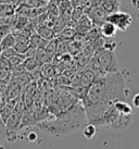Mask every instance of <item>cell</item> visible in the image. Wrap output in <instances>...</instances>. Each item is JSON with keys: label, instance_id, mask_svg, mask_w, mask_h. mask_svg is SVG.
I'll use <instances>...</instances> for the list:
<instances>
[{"label": "cell", "instance_id": "obj_23", "mask_svg": "<svg viewBox=\"0 0 139 149\" xmlns=\"http://www.w3.org/2000/svg\"><path fill=\"white\" fill-rule=\"evenodd\" d=\"M29 48V45H25V44H21V42H17L14 46V49L17 50V52L19 54H23L25 56V54L27 52V50Z\"/></svg>", "mask_w": 139, "mask_h": 149}, {"label": "cell", "instance_id": "obj_8", "mask_svg": "<svg viewBox=\"0 0 139 149\" xmlns=\"http://www.w3.org/2000/svg\"><path fill=\"white\" fill-rule=\"evenodd\" d=\"M22 93H23V87L15 83L10 82L7 88H6V91H4V100L8 101V100L20 99L22 97Z\"/></svg>", "mask_w": 139, "mask_h": 149}, {"label": "cell", "instance_id": "obj_19", "mask_svg": "<svg viewBox=\"0 0 139 149\" xmlns=\"http://www.w3.org/2000/svg\"><path fill=\"white\" fill-rule=\"evenodd\" d=\"M58 39L56 38V39H53V40H51V42H48V45L46 46L45 48V54L48 56V57H50L51 59H53V57L57 54V50H58Z\"/></svg>", "mask_w": 139, "mask_h": 149}, {"label": "cell", "instance_id": "obj_30", "mask_svg": "<svg viewBox=\"0 0 139 149\" xmlns=\"http://www.w3.org/2000/svg\"><path fill=\"white\" fill-rule=\"evenodd\" d=\"M131 2L137 10H139V0H131Z\"/></svg>", "mask_w": 139, "mask_h": 149}, {"label": "cell", "instance_id": "obj_27", "mask_svg": "<svg viewBox=\"0 0 139 149\" xmlns=\"http://www.w3.org/2000/svg\"><path fill=\"white\" fill-rule=\"evenodd\" d=\"M131 104H133V107L139 108V93H137V94H136V95L133 97Z\"/></svg>", "mask_w": 139, "mask_h": 149}, {"label": "cell", "instance_id": "obj_32", "mask_svg": "<svg viewBox=\"0 0 139 149\" xmlns=\"http://www.w3.org/2000/svg\"><path fill=\"white\" fill-rule=\"evenodd\" d=\"M60 1H61V0H52V2H54V3H57V4H59Z\"/></svg>", "mask_w": 139, "mask_h": 149}, {"label": "cell", "instance_id": "obj_35", "mask_svg": "<svg viewBox=\"0 0 139 149\" xmlns=\"http://www.w3.org/2000/svg\"><path fill=\"white\" fill-rule=\"evenodd\" d=\"M0 58H1V49H0Z\"/></svg>", "mask_w": 139, "mask_h": 149}, {"label": "cell", "instance_id": "obj_11", "mask_svg": "<svg viewBox=\"0 0 139 149\" xmlns=\"http://www.w3.org/2000/svg\"><path fill=\"white\" fill-rule=\"evenodd\" d=\"M58 73L57 66L53 65L52 63H46L40 66V75L42 79H53Z\"/></svg>", "mask_w": 139, "mask_h": 149}, {"label": "cell", "instance_id": "obj_16", "mask_svg": "<svg viewBox=\"0 0 139 149\" xmlns=\"http://www.w3.org/2000/svg\"><path fill=\"white\" fill-rule=\"evenodd\" d=\"M47 17H48V20H51V21H56L58 17H60V11H59V7L57 3H54L52 1L48 2Z\"/></svg>", "mask_w": 139, "mask_h": 149}, {"label": "cell", "instance_id": "obj_25", "mask_svg": "<svg viewBox=\"0 0 139 149\" xmlns=\"http://www.w3.org/2000/svg\"><path fill=\"white\" fill-rule=\"evenodd\" d=\"M15 54H17V52L14 48H9V49H6V50H2V51H1V56L7 59L11 58V57L15 56Z\"/></svg>", "mask_w": 139, "mask_h": 149}, {"label": "cell", "instance_id": "obj_13", "mask_svg": "<svg viewBox=\"0 0 139 149\" xmlns=\"http://www.w3.org/2000/svg\"><path fill=\"white\" fill-rule=\"evenodd\" d=\"M47 40H45L42 37H40L37 33H34L29 38V46L35 49H45L46 46L48 45Z\"/></svg>", "mask_w": 139, "mask_h": 149}, {"label": "cell", "instance_id": "obj_34", "mask_svg": "<svg viewBox=\"0 0 139 149\" xmlns=\"http://www.w3.org/2000/svg\"><path fill=\"white\" fill-rule=\"evenodd\" d=\"M0 149H7V148H4V147H0Z\"/></svg>", "mask_w": 139, "mask_h": 149}, {"label": "cell", "instance_id": "obj_5", "mask_svg": "<svg viewBox=\"0 0 139 149\" xmlns=\"http://www.w3.org/2000/svg\"><path fill=\"white\" fill-rule=\"evenodd\" d=\"M106 21L112 23V24L117 29V31L125 32V31L131 26V23H133V17L127 12L117 11V12H115V13L109 14Z\"/></svg>", "mask_w": 139, "mask_h": 149}, {"label": "cell", "instance_id": "obj_12", "mask_svg": "<svg viewBox=\"0 0 139 149\" xmlns=\"http://www.w3.org/2000/svg\"><path fill=\"white\" fill-rule=\"evenodd\" d=\"M36 33L38 34L40 37L44 38L45 40H47V42H51V40L57 38V34L53 32V29L47 27L45 25L38 27V29H36Z\"/></svg>", "mask_w": 139, "mask_h": 149}, {"label": "cell", "instance_id": "obj_6", "mask_svg": "<svg viewBox=\"0 0 139 149\" xmlns=\"http://www.w3.org/2000/svg\"><path fill=\"white\" fill-rule=\"evenodd\" d=\"M86 14L92 21L94 26H97V27H101L106 22L108 17H109V14L101 7H94V8L90 9Z\"/></svg>", "mask_w": 139, "mask_h": 149}, {"label": "cell", "instance_id": "obj_36", "mask_svg": "<svg viewBox=\"0 0 139 149\" xmlns=\"http://www.w3.org/2000/svg\"><path fill=\"white\" fill-rule=\"evenodd\" d=\"M1 40H2V39H1V38H0V45H1Z\"/></svg>", "mask_w": 139, "mask_h": 149}, {"label": "cell", "instance_id": "obj_18", "mask_svg": "<svg viewBox=\"0 0 139 149\" xmlns=\"http://www.w3.org/2000/svg\"><path fill=\"white\" fill-rule=\"evenodd\" d=\"M17 8L13 4H0V20L12 17L15 14Z\"/></svg>", "mask_w": 139, "mask_h": 149}, {"label": "cell", "instance_id": "obj_10", "mask_svg": "<svg viewBox=\"0 0 139 149\" xmlns=\"http://www.w3.org/2000/svg\"><path fill=\"white\" fill-rule=\"evenodd\" d=\"M100 32H101V36H102L104 39H111L113 38L117 33V29L115 27L114 25L110 23V22L106 21L104 24L100 27Z\"/></svg>", "mask_w": 139, "mask_h": 149}, {"label": "cell", "instance_id": "obj_3", "mask_svg": "<svg viewBox=\"0 0 139 149\" xmlns=\"http://www.w3.org/2000/svg\"><path fill=\"white\" fill-rule=\"evenodd\" d=\"M134 116H126L120 112L114 104L94 123L96 126H108L114 130H124L131 125Z\"/></svg>", "mask_w": 139, "mask_h": 149}, {"label": "cell", "instance_id": "obj_17", "mask_svg": "<svg viewBox=\"0 0 139 149\" xmlns=\"http://www.w3.org/2000/svg\"><path fill=\"white\" fill-rule=\"evenodd\" d=\"M17 44V39H15V35L13 33L8 34L4 38H2L1 40V45H0V49L1 51L9 48H14V46Z\"/></svg>", "mask_w": 139, "mask_h": 149}, {"label": "cell", "instance_id": "obj_21", "mask_svg": "<svg viewBox=\"0 0 139 149\" xmlns=\"http://www.w3.org/2000/svg\"><path fill=\"white\" fill-rule=\"evenodd\" d=\"M25 59H26V57L25 56H23V54H15V56H13V57H11V58H9V62H10V64H11V66L13 68H15V66L20 65V64H23L25 61Z\"/></svg>", "mask_w": 139, "mask_h": 149}, {"label": "cell", "instance_id": "obj_20", "mask_svg": "<svg viewBox=\"0 0 139 149\" xmlns=\"http://www.w3.org/2000/svg\"><path fill=\"white\" fill-rule=\"evenodd\" d=\"M96 134H97V127H96V125L91 124V123L86 124L84 126V128H83V135L86 137L87 139L94 138Z\"/></svg>", "mask_w": 139, "mask_h": 149}, {"label": "cell", "instance_id": "obj_4", "mask_svg": "<svg viewBox=\"0 0 139 149\" xmlns=\"http://www.w3.org/2000/svg\"><path fill=\"white\" fill-rule=\"evenodd\" d=\"M95 57H96L97 61H98L99 66H100L103 75L120 72L117 59L115 57L114 50L101 49L96 52Z\"/></svg>", "mask_w": 139, "mask_h": 149}, {"label": "cell", "instance_id": "obj_37", "mask_svg": "<svg viewBox=\"0 0 139 149\" xmlns=\"http://www.w3.org/2000/svg\"><path fill=\"white\" fill-rule=\"evenodd\" d=\"M70 1H71V0H70Z\"/></svg>", "mask_w": 139, "mask_h": 149}, {"label": "cell", "instance_id": "obj_29", "mask_svg": "<svg viewBox=\"0 0 139 149\" xmlns=\"http://www.w3.org/2000/svg\"><path fill=\"white\" fill-rule=\"evenodd\" d=\"M0 4H13L14 6V0H0Z\"/></svg>", "mask_w": 139, "mask_h": 149}, {"label": "cell", "instance_id": "obj_28", "mask_svg": "<svg viewBox=\"0 0 139 149\" xmlns=\"http://www.w3.org/2000/svg\"><path fill=\"white\" fill-rule=\"evenodd\" d=\"M27 138H28L29 141H37V134L35 132H31L27 135Z\"/></svg>", "mask_w": 139, "mask_h": 149}, {"label": "cell", "instance_id": "obj_14", "mask_svg": "<svg viewBox=\"0 0 139 149\" xmlns=\"http://www.w3.org/2000/svg\"><path fill=\"white\" fill-rule=\"evenodd\" d=\"M100 7L108 14H112V13L120 11V0H106V2H103Z\"/></svg>", "mask_w": 139, "mask_h": 149}, {"label": "cell", "instance_id": "obj_31", "mask_svg": "<svg viewBox=\"0 0 139 149\" xmlns=\"http://www.w3.org/2000/svg\"><path fill=\"white\" fill-rule=\"evenodd\" d=\"M4 101H6V100H4L3 96H0V108H1V106H2V104H3Z\"/></svg>", "mask_w": 139, "mask_h": 149}, {"label": "cell", "instance_id": "obj_26", "mask_svg": "<svg viewBox=\"0 0 139 149\" xmlns=\"http://www.w3.org/2000/svg\"><path fill=\"white\" fill-rule=\"evenodd\" d=\"M6 134H7V127H6V123L3 120L0 118V141H3L6 138Z\"/></svg>", "mask_w": 139, "mask_h": 149}, {"label": "cell", "instance_id": "obj_24", "mask_svg": "<svg viewBox=\"0 0 139 149\" xmlns=\"http://www.w3.org/2000/svg\"><path fill=\"white\" fill-rule=\"evenodd\" d=\"M0 70H4V71H12V66L9 62V59L4 58L1 56L0 58Z\"/></svg>", "mask_w": 139, "mask_h": 149}, {"label": "cell", "instance_id": "obj_15", "mask_svg": "<svg viewBox=\"0 0 139 149\" xmlns=\"http://www.w3.org/2000/svg\"><path fill=\"white\" fill-rule=\"evenodd\" d=\"M76 31L73 29V27H70V26H66L65 29L62 31L61 33L57 36V38L61 42H71L73 40L75 35H76Z\"/></svg>", "mask_w": 139, "mask_h": 149}, {"label": "cell", "instance_id": "obj_2", "mask_svg": "<svg viewBox=\"0 0 139 149\" xmlns=\"http://www.w3.org/2000/svg\"><path fill=\"white\" fill-rule=\"evenodd\" d=\"M87 122L85 108L82 101H77L65 111L39 122L37 126L54 136H63L81 127Z\"/></svg>", "mask_w": 139, "mask_h": 149}, {"label": "cell", "instance_id": "obj_22", "mask_svg": "<svg viewBox=\"0 0 139 149\" xmlns=\"http://www.w3.org/2000/svg\"><path fill=\"white\" fill-rule=\"evenodd\" d=\"M84 14H85V12H84L83 7L73 8V12H72V22H77Z\"/></svg>", "mask_w": 139, "mask_h": 149}, {"label": "cell", "instance_id": "obj_1", "mask_svg": "<svg viewBox=\"0 0 139 149\" xmlns=\"http://www.w3.org/2000/svg\"><path fill=\"white\" fill-rule=\"evenodd\" d=\"M128 94L129 89L126 87L125 76L121 71L97 77L87 88L82 100L87 122L94 124L114 102L125 101Z\"/></svg>", "mask_w": 139, "mask_h": 149}, {"label": "cell", "instance_id": "obj_7", "mask_svg": "<svg viewBox=\"0 0 139 149\" xmlns=\"http://www.w3.org/2000/svg\"><path fill=\"white\" fill-rule=\"evenodd\" d=\"M92 27H94V23H92V21L90 20V17L87 14H84L77 22H74L73 23V29L76 31V33L84 35V36Z\"/></svg>", "mask_w": 139, "mask_h": 149}, {"label": "cell", "instance_id": "obj_33", "mask_svg": "<svg viewBox=\"0 0 139 149\" xmlns=\"http://www.w3.org/2000/svg\"><path fill=\"white\" fill-rule=\"evenodd\" d=\"M44 1H46V2H50V1H52V0H44Z\"/></svg>", "mask_w": 139, "mask_h": 149}, {"label": "cell", "instance_id": "obj_9", "mask_svg": "<svg viewBox=\"0 0 139 149\" xmlns=\"http://www.w3.org/2000/svg\"><path fill=\"white\" fill-rule=\"evenodd\" d=\"M96 79H97L96 73L87 65L81 71V86L84 87V88L87 89L96 81Z\"/></svg>", "mask_w": 139, "mask_h": 149}]
</instances>
